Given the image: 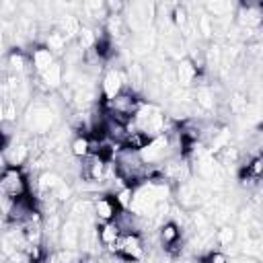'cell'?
Returning a JSON list of instances; mask_svg holds the SVG:
<instances>
[{"mask_svg":"<svg viewBox=\"0 0 263 263\" xmlns=\"http://www.w3.org/2000/svg\"><path fill=\"white\" fill-rule=\"evenodd\" d=\"M179 240H183V238H181V226H177L175 222L166 220V222L158 228V242L166 249V247H171V245H177Z\"/></svg>","mask_w":263,"mask_h":263,"instance_id":"16","label":"cell"},{"mask_svg":"<svg viewBox=\"0 0 263 263\" xmlns=\"http://www.w3.org/2000/svg\"><path fill=\"white\" fill-rule=\"evenodd\" d=\"M80 27H82V21H80L74 12H64V14H60V18L55 21V29H58L70 43L76 39Z\"/></svg>","mask_w":263,"mask_h":263,"instance_id":"12","label":"cell"},{"mask_svg":"<svg viewBox=\"0 0 263 263\" xmlns=\"http://www.w3.org/2000/svg\"><path fill=\"white\" fill-rule=\"evenodd\" d=\"M234 240H236V228H234V226L224 224V226H220V228L216 230V245L228 249L230 245H234Z\"/></svg>","mask_w":263,"mask_h":263,"instance_id":"19","label":"cell"},{"mask_svg":"<svg viewBox=\"0 0 263 263\" xmlns=\"http://www.w3.org/2000/svg\"><path fill=\"white\" fill-rule=\"evenodd\" d=\"M37 80L43 84V88L47 92H55L64 86V66L60 60H55L47 70H43L41 74H37Z\"/></svg>","mask_w":263,"mask_h":263,"instance_id":"10","label":"cell"},{"mask_svg":"<svg viewBox=\"0 0 263 263\" xmlns=\"http://www.w3.org/2000/svg\"><path fill=\"white\" fill-rule=\"evenodd\" d=\"M97 236H99V245L109 251L121 236V230L117 228L115 222H97Z\"/></svg>","mask_w":263,"mask_h":263,"instance_id":"13","label":"cell"},{"mask_svg":"<svg viewBox=\"0 0 263 263\" xmlns=\"http://www.w3.org/2000/svg\"><path fill=\"white\" fill-rule=\"evenodd\" d=\"M119 214V205L111 193H101L92 199V216L97 222H113Z\"/></svg>","mask_w":263,"mask_h":263,"instance_id":"7","label":"cell"},{"mask_svg":"<svg viewBox=\"0 0 263 263\" xmlns=\"http://www.w3.org/2000/svg\"><path fill=\"white\" fill-rule=\"evenodd\" d=\"M55 60H58V58H55L45 45H39V47H35V49L31 51V60H29V62H31L35 74H41V72L47 70Z\"/></svg>","mask_w":263,"mask_h":263,"instance_id":"15","label":"cell"},{"mask_svg":"<svg viewBox=\"0 0 263 263\" xmlns=\"http://www.w3.org/2000/svg\"><path fill=\"white\" fill-rule=\"evenodd\" d=\"M140 154V160L146 164V166H156L160 162H164L166 158L171 156H177L171 148V142H168V136L162 134V136H156V138H150L148 144L138 152Z\"/></svg>","mask_w":263,"mask_h":263,"instance_id":"4","label":"cell"},{"mask_svg":"<svg viewBox=\"0 0 263 263\" xmlns=\"http://www.w3.org/2000/svg\"><path fill=\"white\" fill-rule=\"evenodd\" d=\"M0 195L16 201L29 195V181L25 173L16 166H6V171L0 175Z\"/></svg>","mask_w":263,"mask_h":263,"instance_id":"3","label":"cell"},{"mask_svg":"<svg viewBox=\"0 0 263 263\" xmlns=\"http://www.w3.org/2000/svg\"><path fill=\"white\" fill-rule=\"evenodd\" d=\"M123 88H127V78L125 72L121 68H107L103 78H101V97L103 101L113 99L115 95H119Z\"/></svg>","mask_w":263,"mask_h":263,"instance_id":"6","label":"cell"},{"mask_svg":"<svg viewBox=\"0 0 263 263\" xmlns=\"http://www.w3.org/2000/svg\"><path fill=\"white\" fill-rule=\"evenodd\" d=\"M78 240H80V222L66 216L62 222V228L58 232V242L62 249H76L78 251Z\"/></svg>","mask_w":263,"mask_h":263,"instance_id":"9","label":"cell"},{"mask_svg":"<svg viewBox=\"0 0 263 263\" xmlns=\"http://www.w3.org/2000/svg\"><path fill=\"white\" fill-rule=\"evenodd\" d=\"M181 263H203V257H195V255H191V257H187V259L181 261Z\"/></svg>","mask_w":263,"mask_h":263,"instance_id":"23","label":"cell"},{"mask_svg":"<svg viewBox=\"0 0 263 263\" xmlns=\"http://www.w3.org/2000/svg\"><path fill=\"white\" fill-rule=\"evenodd\" d=\"M175 70V80H177V88H191L197 82V76L201 74V70L189 60L183 58L177 62V66H173Z\"/></svg>","mask_w":263,"mask_h":263,"instance_id":"8","label":"cell"},{"mask_svg":"<svg viewBox=\"0 0 263 263\" xmlns=\"http://www.w3.org/2000/svg\"><path fill=\"white\" fill-rule=\"evenodd\" d=\"M4 123V107H2V99H0V125Z\"/></svg>","mask_w":263,"mask_h":263,"instance_id":"24","label":"cell"},{"mask_svg":"<svg viewBox=\"0 0 263 263\" xmlns=\"http://www.w3.org/2000/svg\"><path fill=\"white\" fill-rule=\"evenodd\" d=\"M247 105H249V97L247 95H242V92H234L232 95V99H230V111L234 115H242L245 109H247Z\"/></svg>","mask_w":263,"mask_h":263,"instance_id":"21","label":"cell"},{"mask_svg":"<svg viewBox=\"0 0 263 263\" xmlns=\"http://www.w3.org/2000/svg\"><path fill=\"white\" fill-rule=\"evenodd\" d=\"M236 27L240 29H259L261 25V6L259 4H236Z\"/></svg>","mask_w":263,"mask_h":263,"instance_id":"11","label":"cell"},{"mask_svg":"<svg viewBox=\"0 0 263 263\" xmlns=\"http://www.w3.org/2000/svg\"><path fill=\"white\" fill-rule=\"evenodd\" d=\"M58 115L45 101V95L43 97H37L33 99L27 109L23 111V125H25V132H29L31 136H47L55 123H58Z\"/></svg>","mask_w":263,"mask_h":263,"instance_id":"1","label":"cell"},{"mask_svg":"<svg viewBox=\"0 0 263 263\" xmlns=\"http://www.w3.org/2000/svg\"><path fill=\"white\" fill-rule=\"evenodd\" d=\"M70 156L82 160L88 156V136H74L70 142Z\"/></svg>","mask_w":263,"mask_h":263,"instance_id":"18","label":"cell"},{"mask_svg":"<svg viewBox=\"0 0 263 263\" xmlns=\"http://www.w3.org/2000/svg\"><path fill=\"white\" fill-rule=\"evenodd\" d=\"M31 138V136H29ZM29 138H23V136H12L8 140V144L4 146L2 154L6 158V164L8 166H16L21 168L25 162L31 160V144H29Z\"/></svg>","mask_w":263,"mask_h":263,"instance_id":"5","label":"cell"},{"mask_svg":"<svg viewBox=\"0 0 263 263\" xmlns=\"http://www.w3.org/2000/svg\"><path fill=\"white\" fill-rule=\"evenodd\" d=\"M6 66H8V74H14V76H29V66L31 62L27 60V55L23 51H16V49H10L6 53Z\"/></svg>","mask_w":263,"mask_h":263,"instance_id":"14","label":"cell"},{"mask_svg":"<svg viewBox=\"0 0 263 263\" xmlns=\"http://www.w3.org/2000/svg\"><path fill=\"white\" fill-rule=\"evenodd\" d=\"M203 263H228V255L224 251H212L203 257Z\"/></svg>","mask_w":263,"mask_h":263,"instance_id":"22","label":"cell"},{"mask_svg":"<svg viewBox=\"0 0 263 263\" xmlns=\"http://www.w3.org/2000/svg\"><path fill=\"white\" fill-rule=\"evenodd\" d=\"M70 45V41L58 31V29H51V31H47V35H45V47L53 53V55H64V51H66V47Z\"/></svg>","mask_w":263,"mask_h":263,"instance_id":"17","label":"cell"},{"mask_svg":"<svg viewBox=\"0 0 263 263\" xmlns=\"http://www.w3.org/2000/svg\"><path fill=\"white\" fill-rule=\"evenodd\" d=\"M111 255L119 257L121 261H127V263H138L144 259L146 255V242L142 238V234L138 232H132V234H121L117 238V242L109 249Z\"/></svg>","mask_w":263,"mask_h":263,"instance_id":"2","label":"cell"},{"mask_svg":"<svg viewBox=\"0 0 263 263\" xmlns=\"http://www.w3.org/2000/svg\"><path fill=\"white\" fill-rule=\"evenodd\" d=\"M113 197H115V201H117V205H119V210H129V203H132V195H134V187H129V185H123V187H119L115 193H111Z\"/></svg>","mask_w":263,"mask_h":263,"instance_id":"20","label":"cell"}]
</instances>
